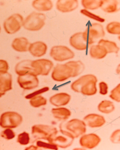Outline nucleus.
<instances>
[{
    "label": "nucleus",
    "mask_w": 120,
    "mask_h": 150,
    "mask_svg": "<svg viewBox=\"0 0 120 150\" xmlns=\"http://www.w3.org/2000/svg\"><path fill=\"white\" fill-rule=\"evenodd\" d=\"M83 121L87 126L92 128L101 127L106 123V120L102 115L91 113L85 116Z\"/></svg>",
    "instance_id": "obj_14"
},
{
    "label": "nucleus",
    "mask_w": 120,
    "mask_h": 150,
    "mask_svg": "<svg viewBox=\"0 0 120 150\" xmlns=\"http://www.w3.org/2000/svg\"><path fill=\"white\" fill-rule=\"evenodd\" d=\"M71 96L66 93H58L50 98V102L56 107L65 106L69 103Z\"/></svg>",
    "instance_id": "obj_19"
},
{
    "label": "nucleus",
    "mask_w": 120,
    "mask_h": 150,
    "mask_svg": "<svg viewBox=\"0 0 120 150\" xmlns=\"http://www.w3.org/2000/svg\"><path fill=\"white\" fill-rule=\"evenodd\" d=\"M98 110L104 114H109L115 110V105L113 102L109 100H102L98 106Z\"/></svg>",
    "instance_id": "obj_27"
},
{
    "label": "nucleus",
    "mask_w": 120,
    "mask_h": 150,
    "mask_svg": "<svg viewBox=\"0 0 120 150\" xmlns=\"http://www.w3.org/2000/svg\"><path fill=\"white\" fill-rule=\"evenodd\" d=\"M50 56L54 60L63 62L73 59L75 56V53L69 48L65 46H55L51 49Z\"/></svg>",
    "instance_id": "obj_8"
},
{
    "label": "nucleus",
    "mask_w": 120,
    "mask_h": 150,
    "mask_svg": "<svg viewBox=\"0 0 120 150\" xmlns=\"http://www.w3.org/2000/svg\"><path fill=\"white\" fill-rule=\"evenodd\" d=\"M45 15L43 13L33 12L26 18L23 26L29 31H38L45 25Z\"/></svg>",
    "instance_id": "obj_5"
},
{
    "label": "nucleus",
    "mask_w": 120,
    "mask_h": 150,
    "mask_svg": "<svg viewBox=\"0 0 120 150\" xmlns=\"http://www.w3.org/2000/svg\"><path fill=\"white\" fill-rule=\"evenodd\" d=\"M49 90V87H45L41 89H39V90L36 91H35L34 92H33V93H30V94L26 95L25 96V98L27 99H31L32 98L37 96L38 95H40V94L45 93V92L48 91Z\"/></svg>",
    "instance_id": "obj_37"
},
{
    "label": "nucleus",
    "mask_w": 120,
    "mask_h": 150,
    "mask_svg": "<svg viewBox=\"0 0 120 150\" xmlns=\"http://www.w3.org/2000/svg\"><path fill=\"white\" fill-rule=\"evenodd\" d=\"M17 82L21 88L28 90L36 88L39 84L37 76L31 74L19 76L17 78Z\"/></svg>",
    "instance_id": "obj_10"
},
{
    "label": "nucleus",
    "mask_w": 120,
    "mask_h": 150,
    "mask_svg": "<svg viewBox=\"0 0 120 150\" xmlns=\"http://www.w3.org/2000/svg\"><path fill=\"white\" fill-rule=\"evenodd\" d=\"M23 21V18L21 14L15 13L5 20L4 28L7 33L13 34L21 29Z\"/></svg>",
    "instance_id": "obj_9"
},
{
    "label": "nucleus",
    "mask_w": 120,
    "mask_h": 150,
    "mask_svg": "<svg viewBox=\"0 0 120 150\" xmlns=\"http://www.w3.org/2000/svg\"><path fill=\"white\" fill-rule=\"evenodd\" d=\"M58 133V131L56 128L48 125H36L32 128V134L35 140L44 139L49 142Z\"/></svg>",
    "instance_id": "obj_3"
},
{
    "label": "nucleus",
    "mask_w": 120,
    "mask_h": 150,
    "mask_svg": "<svg viewBox=\"0 0 120 150\" xmlns=\"http://www.w3.org/2000/svg\"><path fill=\"white\" fill-rule=\"evenodd\" d=\"M12 84V76L9 73L0 74V97L4 96L7 91L11 90Z\"/></svg>",
    "instance_id": "obj_17"
},
{
    "label": "nucleus",
    "mask_w": 120,
    "mask_h": 150,
    "mask_svg": "<svg viewBox=\"0 0 120 150\" xmlns=\"http://www.w3.org/2000/svg\"><path fill=\"white\" fill-rule=\"evenodd\" d=\"M97 78L95 75H83L74 81L71 85L72 90L85 96H92L97 92Z\"/></svg>",
    "instance_id": "obj_1"
},
{
    "label": "nucleus",
    "mask_w": 120,
    "mask_h": 150,
    "mask_svg": "<svg viewBox=\"0 0 120 150\" xmlns=\"http://www.w3.org/2000/svg\"><path fill=\"white\" fill-rule=\"evenodd\" d=\"M70 45L76 50L84 51L87 50L89 44L83 35V32L76 33L70 38Z\"/></svg>",
    "instance_id": "obj_13"
},
{
    "label": "nucleus",
    "mask_w": 120,
    "mask_h": 150,
    "mask_svg": "<svg viewBox=\"0 0 120 150\" xmlns=\"http://www.w3.org/2000/svg\"><path fill=\"white\" fill-rule=\"evenodd\" d=\"M22 121L21 115L16 112L8 111L1 115L0 125L3 128H15L20 126Z\"/></svg>",
    "instance_id": "obj_7"
},
{
    "label": "nucleus",
    "mask_w": 120,
    "mask_h": 150,
    "mask_svg": "<svg viewBox=\"0 0 120 150\" xmlns=\"http://www.w3.org/2000/svg\"><path fill=\"white\" fill-rule=\"evenodd\" d=\"M71 77H75L74 71L68 62L64 64H58L52 74V79L57 82H64Z\"/></svg>",
    "instance_id": "obj_6"
},
{
    "label": "nucleus",
    "mask_w": 120,
    "mask_h": 150,
    "mask_svg": "<svg viewBox=\"0 0 120 150\" xmlns=\"http://www.w3.org/2000/svg\"><path fill=\"white\" fill-rule=\"evenodd\" d=\"M118 39H119V40L120 41V35L118 37Z\"/></svg>",
    "instance_id": "obj_42"
},
{
    "label": "nucleus",
    "mask_w": 120,
    "mask_h": 150,
    "mask_svg": "<svg viewBox=\"0 0 120 150\" xmlns=\"http://www.w3.org/2000/svg\"><path fill=\"white\" fill-rule=\"evenodd\" d=\"M89 53L92 58L97 60L105 58L108 54L105 47L98 44L91 47Z\"/></svg>",
    "instance_id": "obj_23"
},
{
    "label": "nucleus",
    "mask_w": 120,
    "mask_h": 150,
    "mask_svg": "<svg viewBox=\"0 0 120 150\" xmlns=\"http://www.w3.org/2000/svg\"><path fill=\"white\" fill-rule=\"evenodd\" d=\"M98 44L104 47L108 54H117L119 52L120 47L117 44L113 41L102 38L99 40Z\"/></svg>",
    "instance_id": "obj_24"
},
{
    "label": "nucleus",
    "mask_w": 120,
    "mask_h": 150,
    "mask_svg": "<svg viewBox=\"0 0 120 150\" xmlns=\"http://www.w3.org/2000/svg\"><path fill=\"white\" fill-rule=\"evenodd\" d=\"M101 141L100 137L95 133L84 134L80 139V144L84 149H92L96 148Z\"/></svg>",
    "instance_id": "obj_12"
},
{
    "label": "nucleus",
    "mask_w": 120,
    "mask_h": 150,
    "mask_svg": "<svg viewBox=\"0 0 120 150\" xmlns=\"http://www.w3.org/2000/svg\"><path fill=\"white\" fill-rule=\"evenodd\" d=\"M101 9L107 13H114L120 11V1L103 0Z\"/></svg>",
    "instance_id": "obj_21"
},
{
    "label": "nucleus",
    "mask_w": 120,
    "mask_h": 150,
    "mask_svg": "<svg viewBox=\"0 0 120 150\" xmlns=\"http://www.w3.org/2000/svg\"><path fill=\"white\" fill-rule=\"evenodd\" d=\"M30 43L27 38L20 37L15 38L12 44L13 48L16 52H24L29 51Z\"/></svg>",
    "instance_id": "obj_22"
},
{
    "label": "nucleus",
    "mask_w": 120,
    "mask_h": 150,
    "mask_svg": "<svg viewBox=\"0 0 120 150\" xmlns=\"http://www.w3.org/2000/svg\"><path fill=\"white\" fill-rule=\"evenodd\" d=\"M80 13L91 19L98 22L99 23H103L105 22V19L103 17L94 14L86 9H82L80 10Z\"/></svg>",
    "instance_id": "obj_30"
},
{
    "label": "nucleus",
    "mask_w": 120,
    "mask_h": 150,
    "mask_svg": "<svg viewBox=\"0 0 120 150\" xmlns=\"http://www.w3.org/2000/svg\"><path fill=\"white\" fill-rule=\"evenodd\" d=\"M33 8L39 11H48L53 8V4L50 0H36L32 3Z\"/></svg>",
    "instance_id": "obj_25"
},
{
    "label": "nucleus",
    "mask_w": 120,
    "mask_h": 150,
    "mask_svg": "<svg viewBox=\"0 0 120 150\" xmlns=\"http://www.w3.org/2000/svg\"><path fill=\"white\" fill-rule=\"evenodd\" d=\"M81 2L85 9L94 11L101 8L103 0H82Z\"/></svg>",
    "instance_id": "obj_28"
},
{
    "label": "nucleus",
    "mask_w": 120,
    "mask_h": 150,
    "mask_svg": "<svg viewBox=\"0 0 120 150\" xmlns=\"http://www.w3.org/2000/svg\"><path fill=\"white\" fill-rule=\"evenodd\" d=\"M106 31L109 34L120 35V22L112 21L109 23L105 27Z\"/></svg>",
    "instance_id": "obj_29"
},
{
    "label": "nucleus",
    "mask_w": 120,
    "mask_h": 150,
    "mask_svg": "<svg viewBox=\"0 0 120 150\" xmlns=\"http://www.w3.org/2000/svg\"><path fill=\"white\" fill-rule=\"evenodd\" d=\"M30 103L32 107L34 108H39L46 105L47 100L43 97L38 96L31 99Z\"/></svg>",
    "instance_id": "obj_31"
},
{
    "label": "nucleus",
    "mask_w": 120,
    "mask_h": 150,
    "mask_svg": "<svg viewBox=\"0 0 120 150\" xmlns=\"http://www.w3.org/2000/svg\"><path fill=\"white\" fill-rule=\"evenodd\" d=\"M116 73L120 76V64L118 65L116 69Z\"/></svg>",
    "instance_id": "obj_41"
},
{
    "label": "nucleus",
    "mask_w": 120,
    "mask_h": 150,
    "mask_svg": "<svg viewBox=\"0 0 120 150\" xmlns=\"http://www.w3.org/2000/svg\"><path fill=\"white\" fill-rule=\"evenodd\" d=\"M78 6V1L77 0H59L56 3L57 9L62 13L73 11Z\"/></svg>",
    "instance_id": "obj_16"
},
{
    "label": "nucleus",
    "mask_w": 120,
    "mask_h": 150,
    "mask_svg": "<svg viewBox=\"0 0 120 150\" xmlns=\"http://www.w3.org/2000/svg\"><path fill=\"white\" fill-rule=\"evenodd\" d=\"M38 147L37 146H34V145H31L30 147H27L25 150H37Z\"/></svg>",
    "instance_id": "obj_40"
},
{
    "label": "nucleus",
    "mask_w": 120,
    "mask_h": 150,
    "mask_svg": "<svg viewBox=\"0 0 120 150\" xmlns=\"http://www.w3.org/2000/svg\"><path fill=\"white\" fill-rule=\"evenodd\" d=\"M62 134V135H59L58 136H57V135L49 142L56 144L58 147L62 149H66L71 146L74 142L75 139Z\"/></svg>",
    "instance_id": "obj_20"
},
{
    "label": "nucleus",
    "mask_w": 120,
    "mask_h": 150,
    "mask_svg": "<svg viewBox=\"0 0 120 150\" xmlns=\"http://www.w3.org/2000/svg\"><path fill=\"white\" fill-rule=\"evenodd\" d=\"M87 125L84 121L74 119L60 123V132L71 138H78L84 135L87 131Z\"/></svg>",
    "instance_id": "obj_2"
},
{
    "label": "nucleus",
    "mask_w": 120,
    "mask_h": 150,
    "mask_svg": "<svg viewBox=\"0 0 120 150\" xmlns=\"http://www.w3.org/2000/svg\"><path fill=\"white\" fill-rule=\"evenodd\" d=\"M52 112L55 118L60 120H66L71 115V111L65 108H53Z\"/></svg>",
    "instance_id": "obj_26"
},
{
    "label": "nucleus",
    "mask_w": 120,
    "mask_h": 150,
    "mask_svg": "<svg viewBox=\"0 0 120 150\" xmlns=\"http://www.w3.org/2000/svg\"><path fill=\"white\" fill-rule=\"evenodd\" d=\"M9 66L7 61L0 60V74H5L8 73Z\"/></svg>",
    "instance_id": "obj_39"
},
{
    "label": "nucleus",
    "mask_w": 120,
    "mask_h": 150,
    "mask_svg": "<svg viewBox=\"0 0 120 150\" xmlns=\"http://www.w3.org/2000/svg\"><path fill=\"white\" fill-rule=\"evenodd\" d=\"M99 93L102 96H105L109 92V86L108 84L104 81L100 82L99 84Z\"/></svg>",
    "instance_id": "obj_38"
},
{
    "label": "nucleus",
    "mask_w": 120,
    "mask_h": 150,
    "mask_svg": "<svg viewBox=\"0 0 120 150\" xmlns=\"http://www.w3.org/2000/svg\"><path fill=\"white\" fill-rule=\"evenodd\" d=\"M1 136L6 139L11 140L15 138V134L12 130L8 128L1 132Z\"/></svg>",
    "instance_id": "obj_36"
},
{
    "label": "nucleus",
    "mask_w": 120,
    "mask_h": 150,
    "mask_svg": "<svg viewBox=\"0 0 120 150\" xmlns=\"http://www.w3.org/2000/svg\"><path fill=\"white\" fill-rule=\"evenodd\" d=\"M17 142L21 145H26L28 144L30 142V137L29 133L24 132L19 134L17 137Z\"/></svg>",
    "instance_id": "obj_33"
},
{
    "label": "nucleus",
    "mask_w": 120,
    "mask_h": 150,
    "mask_svg": "<svg viewBox=\"0 0 120 150\" xmlns=\"http://www.w3.org/2000/svg\"><path fill=\"white\" fill-rule=\"evenodd\" d=\"M47 49V46L44 42L38 41L30 44L29 51L34 57H38L44 55Z\"/></svg>",
    "instance_id": "obj_18"
},
{
    "label": "nucleus",
    "mask_w": 120,
    "mask_h": 150,
    "mask_svg": "<svg viewBox=\"0 0 120 150\" xmlns=\"http://www.w3.org/2000/svg\"><path fill=\"white\" fill-rule=\"evenodd\" d=\"M109 97L114 101L120 103V83L111 90Z\"/></svg>",
    "instance_id": "obj_32"
},
{
    "label": "nucleus",
    "mask_w": 120,
    "mask_h": 150,
    "mask_svg": "<svg viewBox=\"0 0 120 150\" xmlns=\"http://www.w3.org/2000/svg\"><path fill=\"white\" fill-rule=\"evenodd\" d=\"M36 145L38 148H43V149L56 150L58 149V146L56 144L50 142L48 143L41 141H38L36 142Z\"/></svg>",
    "instance_id": "obj_34"
},
{
    "label": "nucleus",
    "mask_w": 120,
    "mask_h": 150,
    "mask_svg": "<svg viewBox=\"0 0 120 150\" xmlns=\"http://www.w3.org/2000/svg\"><path fill=\"white\" fill-rule=\"evenodd\" d=\"M105 32L103 25L98 23H93L89 25L83 35L86 38L89 45H91L96 42L97 40L102 39L105 37Z\"/></svg>",
    "instance_id": "obj_4"
},
{
    "label": "nucleus",
    "mask_w": 120,
    "mask_h": 150,
    "mask_svg": "<svg viewBox=\"0 0 120 150\" xmlns=\"http://www.w3.org/2000/svg\"><path fill=\"white\" fill-rule=\"evenodd\" d=\"M32 60H24L18 63L15 67L16 73L19 76L31 74L37 76L36 71L32 67Z\"/></svg>",
    "instance_id": "obj_15"
},
{
    "label": "nucleus",
    "mask_w": 120,
    "mask_h": 150,
    "mask_svg": "<svg viewBox=\"0 0 120 150\" xmlns=\"http://www.w3.org/2000/svg\"><path fill=\"white\" fill-rule=\"evenodd\" d=\"M32 66L38 76H47L52 70L54 64L51 60L42 59L32 61Z\"/></svg>",
    "instance_id": "obj_11"
},
{
    "label": "nucleus",
    "mask_w": 120,
    "mask_h": 150,
    "mask_svg": "<svg viewBox=\"0 0 120 150\" xmlns=\"http://www.w3.org/2000/svg\"><path fill=\"white\" fill-rule=\"evenodd\" d=\"M110 140L114 144H120V129L113 132L110 136Z\"/></svg>",
    "instance_id": "obj_35"
}]
</instances>
